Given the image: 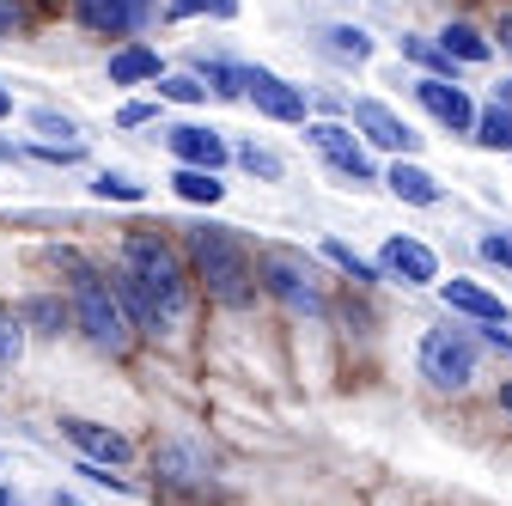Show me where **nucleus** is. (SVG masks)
Returning <instances> with one entry per match:
<instances>
[{
	"label": "nucleus",
	"instance_id": "1",
	"mask_svg": "<svg viewBox=\"0 0 512 506\" xmlns=\"http://www.w3.org/2000/svg\"><path fill=\"white\" fill-rule=\"evenodd\" d=\"M183 257H189V275L202 281V293L226 311H250L263 281H256V257L238 226H220V220H196L183 226Z\"/></svg>",
	"mask_w": 512,
	"mask_h": 506
},
{
	"label": "nucleus",
	"instance_id": "2",
	"mask_svg": "<svg viewBox=\"0 0 512 506\" xmlns=\"http://www.w3.org/2000/svg\"><path fill=\"white\" fill-rule=\"evenodd\" d=\"M55 269H68V305H74V330L98 348V354H122L135 342V324H128V311L110 287L104 269H92L80 250H49Z\"/></svg>",
	"mask_w": 512,
	"mask_h": 506
},
{
	"label": "nucleus",
	"instance_id": "3",
	"mask_svg": "<svg viewBox=\"0 0 512 506\" xmlns=\"http://www.w3.org/2000/svg\"><path fill=\"white\" fill-rule=\"evenodd\" d=\"M122 269H135V281L159 299V311L171 324H183V311H189V257H183V244L165 238V226H128L122 232Z\"/></svg>",
	"mask_w": 512,
	"mask_h": 506
},
{
	"label": "nucleus",
	"instance_id": "4",
	"mask_svg": "<svg viewBox=\"0 0 512 506\" xmlns=\"http://www.w3.org/2000/svg\"><path fill=\"white\" fill-rule=\"evenodd\" d=\"M476 366H482V336L476 324H433L415 348V372L427 378L433 391H470L476 385Z\"/></svg>",
	"mask_w": 512,
	"mask_h": 506
},
{
	"label": "nucleus",
	"instance_id": "5",
	"mask_svg": "<svg viewBox=\"0 0 512 506\" xmlns=\"http://www.w3.org/2000/svg\"><path fill=\"white\" fill-rule=\"evenodd\" d=\"M256 281H263V293L293 311V318H324L330 299H324V281H317V263L305 257V250H287V244H269L263 257H256Z\"/></svg>",
	"mask_w": 512,
	"mask_h": 506
},
{
	"label": "nucleus",
	"instance_id": "6",
	"mask_svg": "<svg viewBox=\"0 0 512 506\" xmlns=\"http://www.w3.org/2000/svg\"><path fill=\"white\" fill-rule=\"evenodd\" d=\"M305 141L324 153V165L336 171V177H348V183H378L384 171L372 165V147L354 135V122H342V116H311L305 122Z\"/></svg>",
	"mask_w": 512,
	"mask_h": 506
},
{
	"label": "nucleus",
	"instance_id": "7",
	"mask_svg": "<svg viewBox=\"0 0 512 506\" xmlns=\"http://www.w3.org/2000/svg\"><path fill=\"white\" fill-rule=\"evenodd\" d=\"M348 122H354V135L372 147V153H391V159H415L421 135L409 129V122L384 104V98H348Z\"/></svg>",
	"mask_w": 512,
	"mask_h": 506
},
{
	"label": "nucleus",
	"instance_id": "8",
	"mask_svg": "<svg viewBox=\"0 0 512 506\" xmlns=\"http://www.w3.org/2000/svg\"><path fill=\"white\" fill-rule=\"evenodd\" d=\"M68 13L86 37H141L159 19V0H68Z\"/></svg>",
	"mask_w": 512,
	"mask_h": 506
},
{
	"label": "nucleus",
	"instance_id": "9",
	"mask_svg": "<svg viewBox=\"0 0 512 506\" xmlns=\"http://www.w3.org/2000/svg\"><path fill=\"white\" fill-rule=\"evenodd\" d=\"M372 263H378V281H391V287H433L439 281V250L421 244L415 232H391Z\"/></svg>",
	"mask_w": 512,
	"mask_h": 506
},
{
	"label": "nucleus",
	"instance_id": "10",
	"mask_svg": "<svg viewBox=\"0 0 512 506\" xmlns=\"http://www.w3.org/2000/svg\"><path fill=\"white\" fill-rule=\"evenodd\" d=\"M244 98L256 104V116L287 122V129H305V122H311V98H305V86H293V80L275 74V68H244Z\"/></svg>",
	"mask_w": 512,
	"mask_h": 506
},
{
	"label": "nucleus",
	"instance_id": "11",
	"mask_svg": "<svg viewBox=\"0 0 512 506\" xmlns=\"http://www.w3.org/2000/svg\"><path fill=\"white\" fill-rule=\"evenodd\" d=\"M409 92H415V104H421V110H427V116L439 122L445 135H464V141H470V129H476V98H470V92H464L458 80H439V74H415V86H409Z\"/></svg>",
	"mask_w": 512,
	"mask_h": 506
},
{
	"label": "nucleus",
	"instance_id": "12",
	"mask_svg": "<svg viewBox=\"0 0 512 506\" xmlns=\"http://www.w3.org/2000/svg\"><path fill=\"white\" fill-rule=\"evenodd\" d=\"M433 293H439V305L452 311V318H464V324H512V305H506V299H500L494 287L470 281V275L433 281Z\"/></svg>",
	"mask_w": 512,
	"mask_h": 506
},
{
	"label": "nucleus",
	"instance_id": "13",
	"mask_svg": "<svg viewBox=\"0 0 512 506\" xmlns=\"http://www.w3.org/2000/svg\"><path fill=\"white\" fill-rule=\"evenodd\" d=\"M165 147L177 165H202V171H226L232 165V141L214 129V122H171Z\"/></svg>",
	"mask_w": 512,
	"mask_h": 506
},
{
	"label": "nucleus",
	"instance_id": "14",
	"mask_svg": "<svg viewBox=\"0 0 512 506\" xmlns=\"http://www.w3.org/2000/svg\"><path fill=\"white\" fill-rule=\"evenodd\" d=\"M110 287H116V299H122V311H128V324H135V336H171L177 324L165 318V311H159V299L135 281V269H110Z\"/></svg>",
	"mask_w": 512,
	"mask_h": 506
},
{
	"label": "nucleus",
	"instance_id": "15",
	"mask_svg": "<svg viewBox=\"0 0 512 506\" xmlns=\"http://www.w3.org/2000/svg\"><path fill=\"white\" fill-rule=\"evenodd\" d=\"M159 74H165V61H159V49H153V43H141V37L116 43V49H110V61H104V80H110V86H153Z\"/></svg>",
	"mask_w": 512,
	"mask_h": 506
},
{
	"label": "nucleus",
	"instance_id": "16",
	"mask_svg": "<svg viewBox=\"0 0 512 506\" xmlns=\"http://www.w3.org/2000/svg\"><path fill=\"white\" fill-rule=\"evenodd\" d=\"M378 183L391 189L397 202H409V208H439V202H445V183H439L427 165H415V159H391V171H384Z\"/></svg>",
	"mask_w": 512,
	"mask_h": 506
},
{
	"label": "nucleus",
	"instance_id": "17",
	"mask_svg": "<svg viewBox=\"0 0 512 506\" xmlns=\"http://www.w3.org/2000/svg\"><path fill=\"white\" fill-rule=\"evenodd\" d=\"M61 433H68L74 439V452L86 458V464H128V452H135V446H128V439L116 433V427H104V421H61Z\"/></svg>",
	"mask_w": 512,
	"mask_h": 506
},
{
	"label": "nucleus",
	"instance_id": "18",
	"mask_svg": "<svg viewBox=\"0 0 512 506\" xmlns=\"http://www.w3.org/2000/svg\"><path fill=\"white\" fill-rule=\"evenodd\" d=\"M433 43L458 61V68H488L494 61V37L482 31V25H470V19H445L439 31H433Z\"/></svg>",
	"mask_w": 512,
	"mask_h": 506
},
{
	"label": "nucleus",
	"instance_id": "19",
	"mask_svg": "<svg viewBox=\"0 0 512 506\" xmlns=\"http://www.w3.org/2000/svg\"><path fill=\"white\" fill-rule=\"evenodd\" d=\"M153 476H159L165 488H196V482H208V458L171 439V446H159V452H153Z\"/></svg>",
	"mask_w": 512,
	"mask_h": 506
},
{
	"label": "nucleus",
	"instance_id": "20",
	"mask_svg": "<svg viewBox=\"0 0 512 506\" xmlns=\"http://www.w3.org/2000/svg\"><path fill=\"white\" fill-rule=\"evenodd\" d=\"M317 49H324L330 61H342V68H366L372 61V31H360V25H324L317 31Z\"/></svg>",
	"mask_w": 512,
	"mask_h": 506
},
{
	"label": "nucleus",
	"instance_id": "21",
	"mask_svg": "<svg viewBox=\"0 0 512 506\" xmlns=\"http://www.w3.org/2000/svg\"><path fill=\"white\" fill-rule=\"evenodd\" d=\"M19 318H25V330H37V336H61L74 324V305L61 299V293H31L25 305H19Z\"/></svg>",
	"mask_w": 512,
	"mask_h": 506
},
{
	"label": "nucleus",
	"instance_id": "22",
	"mask_svg": "<svg viewBox=\"0 0 512 506\" xmlns=\"http://www.w3.org/2000/svg\"><path fill=\"white\" fill-rule=\"evenodd\" d=\"M171 189H177L183 202H196V208H220V202H226L220 171H202V165H177V171H171Z\"/></svg>",
	"mask_w": 512,
	"mask_h": 506
},
{
	"label": "nucleus",
	"instance_id": "23",
	"mask_svg": "<svg viewBox=\"0 0 512 506\" xmlns=\"http://www.w3.org/2000/svg\"><path fill=\"white\" fill-rule=\"evenodd\" d=\"M470 147H482V153H512V110H506V104H482V110H476Z\"/></svg>",
	"mask_w": 512,
	"mask_h": 506
},
{
	"label": "nucleus",
	"instance_id": "24",
	"mask_svg": "<svg viewBox=\"0 0 512 506\" xmlns=\"http://www.w3.org/2000/svg\"><path fill=\"white\" fill-rule=\"evenodd\" d=\"M196 74L214 98H244V61L232 55H196Z\"/></svg>",
	"mask_w": 512,
	"mask_h": 506
},
{
	"label": "nucleus",
	"instance_id": "25",
	"mask_svg": "<svg viewBox=\"0 0 512 506\" xmlns=\"http://www.w3.org/2000/svg\"><path fill=\"white\" fill-rule=\"evenodd\" d=\"M232 165H238L244 177H256V183H281V177H287V159H281L275 147H263V141H238V147H232Z\"/></svg>",
	"mask_w": 512,
	"mask_h": 506
},
{
	"label": "nucleus",
	"instance_id": "26",
	"mask_svg": "<svg viewBox=\"0 0 512 506\" xmlns=\"http://www.w3.org/2000/svg\"><path fill=\"white\" fill-rule=\"evenodd\" d=\"M397 43H403V55L415 61V68H421V74H439V80H458V61H452V55H445V49H439L433 37H421V31H403Z\"/></svg>",
	"mask_w": 512,
	"mask_h": 506
},
{
	"label": "nucleus",
	"instance_id": "27",
	"mask_svg": "<svg viewBox=\"0 0 512 506\" xmlns=\"http://www.w3.org/2000/svg\"><path fill=\"white\" fill-rule=\"evenodd\" d=\"M324 257H330V263H336V269H342L354 287H378V263H366L354 244H342V238H324Z\"/></svg>",
	"mask_w": 512,
	"mask_h": 506
},
{
	"label": "nucleus",
	"instance_id": "28",
	"mask_svg": "<svg viewBox=\"0 0 512 506\" xmlns=\"http://www.w3.org/2000/svg\"><path fill=\"white\" fill-rule=\"evenodd\" d=\"M92 196H98V202H128V208H141V202H147V183H135L128 171H98V177H92Z\"/></svg>",
	"mask_w": 512,
	"mask_h": 506
},
{
	"label": "nucleus",
	"instance_id": "29",
	"mask_svg": "<svg viewBox=\"0 0 512 506\" xmlns=\"http://www.w3.org/2000/svg\"><path fill=\"white\" fill-rule=\"evenodd\" d=\"M37 19H43V0H0V43L31 37Z\"/></svg>",
	"mask_w": 512,
	"mask_h": 506
},
{
	"label": "nucleus",
	"instance_id": "30",
	"mask_svg": "<svg viewBox=\"0 0 512 506\" xmlns=\"http://www.w3.org/2000/svg\"><path fill=\"white\" fill-rule=\"evenodd\" d=\"M19 354H25V318H19L7 299H0V372H13Z\"/></svg>",
	"mask_w": 512,
	"mask_h": 506
},
{
	"label": "nucleus",
	"instance_id": "31",
	"mask_svg": "<svg viewBox=\"0 0 512 506\" xmlns=\"http://www.w3.org/2000/svg\"><path fill=\"white\" fill-rule=\"evenodd\" d=\"M238 7H244V0H165V19H189V13H202V19L232 25V19H238Z\"/></svg>",
	"mask_w": 512,
	"mask_h": 506
},
{
	"label": "nucleus",
	"instance_id": "32",
	"mask_svg": "<svg viewBox=\"0 0 512 506\" xmlns=\"http://www.w3.org/2000/svg\"><path fill=\"white\" fill-rule=\"evenodd\" d=\"M153 86H159V98H165V104H208L202 74H159Z\"/></svg>",
	"mask_w": 512,
	"mask_h": 506
},
{
	"label": "nucleus",
	"instance_id": "33",
	"mask_svg": "<svg viewBox=\"0 0 512 506\" xmlns=\"http://www.w3.org/2000/svg\"><path fill=\"white\" fill-rule=\"evenodd\" d=\"M31 129L49 135V141H80V122H74V116H61V110H49V104L31 110Z\"/></svg>",
	"mask_w": 512,
	"mask_h": 506
},
{
	"label": "nucleus",
	"instance_id": "34",
	"mask_svg": "<svg viewBox=\"0 0 512 506\" xmlns=\"http://www.w3.org/2000/svg\"><path fill=\"white\" fill-rule=\"evenodd\" d=\"M476 257L512 275V226H506V232H482V238H476Z\"/></svg>",
	"mask_w": 512,
	"mask_h": 506
},
{
	"label": "nucleus",
	"instance_id": "35",
	"mask_svg": "<svg viewBox=\"0 0 512 506\" xmlns=\"http://www.w3.org/2000/svg\"><path fill=\"white\" fill-rule=\"evenodd\" d=\"M116 122H122V129H147V122H159V104L153 98H135V104L116 110Z\"/></svg>",
	"mask_w": 512,
	"mask_h": 506
},
{
	"label": "nucleus",
	"instance_id": "36",
	"mask_svg": "<svg viewBox=\"0 0 512 506\" xmlns=\"http://www.w3.org/2000/svg\"><path fill=\"white\" fill-rule=\"evenodd\" d=\"M488 37H494V49H500V55H512V7L494 19V31H488Z\"/></svg>",
	"mask_w": 512,
	"mask_h": 506
},
{
	"label": "nucleus",
	"instance_id": "37",
	"mask_svg": "<svg viewBox=\"0 0 512 506\" xmlns=\"http://www.w3.org/2000/svg\"><path fill=\"white\" fill-rule=\"evenodd\" d=\"M488 104H506V110H512V74H500V80L488 86Z\"/></svg>",
	"mask_w": 512,
	"mask_h": 506
},
{
	"label": "nucleus",
	"instance_id": "38",
	"mask_svg": "<svg viewBox=\"0 0 512 506\" xmlns=\"http://www.w3.org/2000/svg\"><path fill=\"white\" fill-rule=\"evenodd\" d=\"M494 403H500V415H512V378H506V385L494 391Z\"/></svg>",
	"mask_w": 512,
	"mask_h": 506
},
{
	"label": "nucleus",
	"instance_id": "39",
	"mask_svg": "<svg viewBox=\"0 0 512 506\" xmlns=\"http://www.w3.org/2000/svg\"><path fill=\"white\" fill-rule=\"evenodd\" d=\"M7 116H13V92H7V86H0V122H7Z\"/></svg>",
	"mask_w": 512,
	"mask_h": 506
},
{
	"label": "nucleus",
	"instance_id": "40",
	"mask_svg": "<svg viewBox=\"0 0 512 506\" xmlns=\"http://www.w3.org/2000/svg\"><path fill=\"white\" fill-rule=\"evenodd\" d=\"M0 506H25V500H19V494H13V488H0Z\"/></svg>",
	"mask_w": 512,
	"mask_h": 506
},
{
	"label": "nucleus",
	"instance_id": "41",
	"mask_svg": "<svg viewBox=\"0 0 512 506\" xmlns=\"http://www.w3.org/2000/svg\"><path fill=\"white\" fill-rule=\"evenodd\" d=\"M55 506H80V500H74V494H61V488H55Z\"/></svg>",
	"mask_w": 512,
	"mask_h": 506
},
{
	"label": "nucleus",
	"instance_id": "42",
	"mask_svg": "<svg viewBox=\"0 0 512 506\" xmlns=\"http://www.w3.org/2000/svg\"><path fill=\"white\" fill-rule=\"evenodd\" d=\"M342 7H348V0H342Z\"/></svg>",
	"mask_w": 512,
	"mask_h": 506
}]
</instances>
